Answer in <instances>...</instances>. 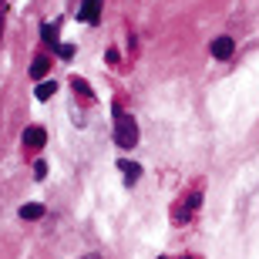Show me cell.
Here are the masks:
<instances>
[{"label":"cell","instance_id":"obj_9","mask_svg":"<svg viewBox=\"0 0 259 259\" xmlns=\"http://www.w3.org/2000/svg\"><path fill=\"white\" fill-rule=\"evenodd\" d=\"M71 88H74L77 95H81V101H95V91H91V84H88V81L74 77V81H71Z\"/></svg>","mask_w":259,"mask_h":259},{"label":"cell","instance_id":"obj_2","mask_svg":"<svg viewBox=\"0 0 259 259\" xmlns=\"http://www.w3.org/2000/svg\"><path fill=\"white\" fill-rule=\"evenodd\" d=\"M199 205H202V192H192L182 205H179V209H172V222H189V219H192V212L199 209Z\"/></svg>","mask_w":259,"mask_h":259},{"label":"cell","instance_id":"obj_8","mask_svg":"<svg viewBox=\"0 0 259 259\" xmlns=\"http://www.w3.org/2000/svg\"><path fill=\"white\" fill-rule=\"evenodd\" d=\"M40 215H44V205H40V202H27V205L20 209V219H27V222L40 219Z\"/></svg>","mask_w":259,"mask_h":259},{"label":"cell","instance_id":"obj_13","mask_svg":"<svg viewBox=\"0 0 259 259\" xmlns=\"http://www.w3.org/2000/svg\"><path fill=\"white\" fill-rule=\"evenodd\" d=\"M34 175H37V179H44V175H48V165L37 162V165H34Z\"/></svg>","mask_w":259,"mask_h":259},{"label":"cell","instance_id":"obj_11","mask_svg":"<svg viewBox=\"0 0 259 259\" xmlns=\"http://www.w3.org/2000/svg\"><path fill=\"white\" fill-rule=\"evenodd\" d=\"M40 37L58 48V44H61V40H58V24H44V27H40Z\"/></svg>","mask_w":259,"mask_h":259},{"label":"cell","instance_id":"obj_6","mask_svg":"<svg viewBox=\"0 0 259 259\" xmlns=\"http://www.w3.org/2000/svg\"><path fill=\"white\" fill-rule=\"evenodd\" d=\"M118 172L125 175V182H128V185H135L138 179H142V165L128 162V158H118Z\"/></svg>","mask_w":259,"mask_h":259},{"label":"cell","instance_id":"obj_15","mask_svg":"<svg viewBox=\"0 0 259 259\" xmlns=\"http://www.w3.org/2000/svg\"><path fill=\"white\" fill-rule=\"evenodd\" d=\"M84 259H98V256H84Z\"/></svg>","mask_w":259,"mask_h":259},{"label":"cell","instance_id":"obj_4","mask_svg":"<svg viewBox=\"0 0 259 259\" xmlns=\"http://www.w3.org/2000/svg\"><path fill=\"white\" fill-rule=\"evenodd\" d=\"M236 54V40L232 37H215L212 40V58L215 61H229Z\"/></svg>","mask_w":259,"mask_h":259},{"label":"cell","instance_id":"obj_5","mask_svg":"<svg viewBox=\"0 0 259 259\" xmlns=\"http://www.w3.org/2000/svg\"><path fill=\"white\" fill-rule=\"evenodd\" d=\"M44 142H48V132L44 128H37V125L24 128V145L27 148H44Z\"/></svg>","mask_w":259,"mask_h":259},{"label":"cell","instance_id":"obj_1","mask_svg":"<svg viewBox=\"0 0 259 259\" xmlns=\"http://www.w3.org/2000/svg\"><path fill=\"white\" fill-rule=\"evenodd\" d=\"M115 145L118 148H135L138 145V125L132 115H115Z\"/></svg>","mask_w":259,"mask_h":259},{"label":"cell","instance_id":"obj_14","mask_svg":"<svg viewBox=\"0 0 259 259\" xmlns=\"http://www.w3.org/2000/svg\"><path fill=\"white\" fill-rule=\"evenodd\" d=\"M0 34H4V14H0Z\"/></svg>","mask_w":259,"mask_h":259},{"label":"cell","instance_id":"obj_3","mask_svg":"<svg viewBox=\"0 0 259 259\" xmlns=\"http://www.w3.org/2000/svg\"><path fill=\"white\" fill-rule=\"evenodd\" d=\"M77 20H84V24H98V20H101V0H81Z\"/></svg>","mask_w":259,"mask_h":259},{"label":"cell","instance_id":"obj_16","mask_svg":"<svg viewBox=\"0 0 259 259\" xmlns=\"http://www.w3.org/2000/svg\"><path fill=\"white\" fill-rule=\"evenodd\" d=\"M0 7H4V0H0Z\"/></svg>","mask_w":259,"mask_h":259},{"label":"cell","instance_id":"obj_7","mask_svg":"<svg viewBox=\"0 0 259 259\" xmlns=\"http://www.w3.org/2000/svg\"><path fill=\"white\" fill-rule=\"evenodd\" d=\"M48 71H51V61L44 58V54H37V58L30 61V77L40 84V77H48Z\"/></svg>","mask_w":259,"mask_h":259},{"label":"cell","instance_id":"obj_12","mask_svg":"<svg viewBox=\"0 0 259 259\" xmlns=\"http://www.w3.org/2000/svg\"><path fill=\"white\" fill-rule=\"evenodd\" d=\"M58 51H61V58H74V48L71 44H58Z\"/></svg>","mask_w":259,"mask_h":259},{"label":"cell","instance_id":"obj_10","mask_svg":"<svg viewBox=\"0 0 259 259\" xmlns=\"http://www.w3.org/2000/svg\"><path fill=\"white\" fill-rule=\"evenodd\" d=\"M54 91H58V84H54V81H40V84H37V91H34V98H40V101H48V98L54 95Z\"/></svg>","mask_w":259,"mask_h":259}]
</instances>
